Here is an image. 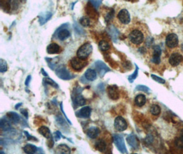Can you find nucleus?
Segmentation results:
<instances>
[{"mask_svg": "<svg viewBox=\"0 0 183 154\" xmlns=\"http://www.w3.org/2000/svg\"><path fill=\"white\" fill-rule=\"evenodd\" d=\"M137 90H141V91H143L145 92H147L149 91V88L147 87H146L145 86H142V85H139L137 86Z\"/></svg>", "mask_w": 183, "mask_h": 154, "instance_id": "c9c22d12", "label": "nucleus"}, {"mask_svg": "<svg viewBox=\"0 0 183 154\" xmlns=\"http://www.w3.org/2000/svg\"><path fill=\"white\" fill-rule=\"evenodd\" d=\"M99 47L102 51H108L109 49H110V45L108 44V43H107L106 41L105 40H102L100 41V43H99Z\"/></svg>", "mask_w": 183, "mask_h": 154, "instance_id": "cd10ccee", "label": "nucleus"}, {"mask_svg": "<svg viewBox=\"0 0 183 154\" xmlns=\"http://www.w3.org/2000/svg\"><path fill=\"white\" fill-rule=\"evenodd\" d=\"M114 126L115 128L119 131H124L127 129V125L126 121L125 119L121 116H117L116 119H115L114 122Z\"/></svg>", "mask_w": 183, "mask_h": 154, "instance_id": "423d86ee", "label": "nucleus"}, {"mask_svg": "<svg viewBox=\"0 0 183 154\" xmlns=\"http://www.w3.org/2000/svg\"><path fill=\"white\" fill-rule=\"evenodd\" d=\"M24 133L26 134V136H27V138H28V141H31V140H34V141H37L36 138H35L34 136H30L28 132H27V131H25Z\"/></svg>", "mask_w": 183, "mask_h": 154, "instance_id": "4c0bfd02", "label": "nucleus"}, {"mask_svg": "<svg viewBox=\"0 0 183 154\" xmlns=\"http://www.w3.org/2000/svg\"><path fill=\"white\" fill-rule=\"evenodd\" d=\"M126 141L131 147L135 148V149L137 147L138 142L137 141V139H136V137L134 135H130L129 136H127Z\"/></svg>", "mask_w": 183, "mask_h": 154, "instance_id": "a878e982", "label": "nucleus"}, {"mask_svg": "<svg viewBox=\"0 0 183 154\" xmlns=\"http://www.w3.org/2000/svg\"><path fill=\"white\" fill-rule=\"evenodd\" d=\"M128 38L132 43L135 45H139L143 42L144 36L141 31L134 30L128 35Z\"/></svg>", "mask_w": 183, "mask_h": 154, "instance_id": "f03ea898", "label": "nucleus"}, {"mask_svg": "<svg viewBox=\"0 0 183 154\" xmlns=\"http://www.w3.org/2000/svg\"><path fill=\"white\" fill-rule=\"evenodd\" d=\"M86 134L90 138H95L99 134V129L95 127H91L87 130Z\"/></svg>", "mask_w": 183, "mask_h": 154, "instance_id": "aec40b11", "label": "nucleus"}, {"mask_svg": "<svg viewBox=\"0 0 183 154\" xmlns=\"http://www.w3.org/2000/svg\"><path fill=\"white\" fill-rule=\"evenodd\" d=\"M137 75H138V67H137V69L135 70V73H134L132 75H131L130 76L129 78H128V80L130 82H132V81L134 79H135L136 77H137Z\"/></svg>", "mask_w": 183, "mask_h": 154, "instance_id": "f704fd0d", "label": "nucleus"}, {"mask_svg": "<svg viewBox=\"0 0 183 154\" xmlns=\"http://www.w3.org/2000/svg\"><path fill=\"white\" fill-rule=\"evenodd\" d=\"M108 97L111 99L117 100L119 97V92L118 88L116 86H110L108 87Z\"/></svg>", "mask_w": 183, "mask_h": 154, "instance_id": "9d476101", "label": "nucleus"}, {"mask_svg": "<svg viewBox=\"0 0 183 154\" xmlns=\"http://www.w3.org/2000/svg\"><path fill=\"white\" fill-rule=\"evenodd\" d=\"M152 79L155 80V81H156L157 82H158V83H161V84H164V82H165V81H164V79H162V78H160L159 77H158V76L156 75H152Z\"/></svg>", "mask_w": 183, "mask_h": 154, "instance_id": "72a5a7b5", "label": "nucleus"}, {"mask_svg": "<svg viewBox=\"0 0 183 154\" xmlns=\"http://www.w3.org/2000/svg\"><path fill=\"white\" fill-rule=\"evenodd\" d=\"M93 51L92 45L88 43H84L81 47L78 49L77 51V56L80 58L86 60L89 56Z\"/></svg>", "mask_w": 183, "mask_h": 154, "instance_id": "f257e3e1", "label": "nucleus"}, {"mask_svg": "<svg viewBox=\"0 0 183 154\" xmlns=\"http://www.w3.org/2000/svg\"><path fill=\"white\" fill-rule=\"evenodd\" d=\"M30 80H31V76L29 75V76H28V77H27V79L26 80V83H25V84H26V86H28L29 85Z\"/></svg>", "mask_w": 183, "mask_h": 154, "instance_id": "a19ab883", "label": "nucleus"}, {"mask_svg": "<svg viewBox=\"0 0 183 154\" xmlns=\"http://www.w3.org/2000/svg\"><path fill=\"white\" fill-rule=\"evenodd\" d=\"M61 111H62V112H63V114H64V116H65V118H66V119H67V122L69 123L70 125H71V123L70 122V121H69V119L67 118V115H66V114L65 113V112H64V110H63V103H61Z\"/></svg>", "mask_w": 183, "mask_h": 154, "instance_id": "58836bf2", "label": "nucleus"}, {"mask_svg": "<svg viewBox=\"0 0 183 154\" xmlns=\"http://www.w3.org/2000/svg\"><path fill=\"white\" fill-rule=\"evenodd\" d=\"M56 73L58 77L63 79L68 80L72 78L71 75L70 74L69 72L63 67H60L58 69H56Z\"/></svg>", "mask_w": 183, "mask_h": 154, "instance_id": "6e6552de", "label": "nucleus"}, {"mask_svg": "<svg viewBox=\"0 0 183 154\" xmlns=\"http://www.w3.org/2000/svg\"><path fill=\"white\" fill-rule=\"evenodd\" d=\"M150 112H151V113L153 115L157 116V115L159 114L160 112V108L158 106V105L154 104L152 105L151 108H150Z\"/></svg>", "mask_w": 183, "mask_h": 154, "instance_id": "c85d7f7f", "label": "nucleus"}, {"mask_svg": "<svg viewBox=\"0 0 183 154\" xmlns=\"http://www.w3.org/2000/svg\"><path fill=\"white\" fill-rule=\"evenodd\" d=\"M80 22L82 26H83L84 27L88 26L90 24V21L89 19H88V18L86 17V16H83V17H82L81 18H80Z\"/></svg>", "mask_w": 183, "mask_h": 154, "instance_id": "2f4dec72", "label": "nucleus"}, {"mask_svg": "<svg viewBox=\"0 0 183 154\" xmlns=\"http://www.w3.org/2000/svg\"><path fill=\"white\" fill-rule=\"evenodd\" d=\"M70 36V32L66 29H62L58 33V38L61 40H64Z\"/></svg>", "mask_w": 183, "mask_h": 154, "instance_id": "b1692460", "label": "nucleus"}, {"mask_svg": "<svg viewBox=\"0 0 183 154\" xmlns=\"http://www.w3.org/2000/svg\"><path fill=\"white\" fill-rule=\"evenodd\" d=\"M117 18H118L119 21L123 24L126 25L130 22V15L126 9L121 10L117 14Z\"/></svg>", "mask_w": 183, "mask_h": 154, "instance_id": "39448f33", "label": "nucleus"}, {"mask_svg": "<svg viewBox=\"0 0 183 154\" xmlns=\"http://www.w3.org/2000/svg\"><path fill=\"white\" fill-rule=\"evenodd\" d=\"M38 132L41 133V135L46 138H51V135L50 130L48 127L46 126H42L38 129Z\"/></svg>", "mask_w": 183, "mask_h": 154, "instance_id": "6ab92c4d", "label": "nucleus"}, {"mask_svg": "<svg viewBox=\"0 0 183 154\" xmlns=\"http://www.w3.org/2000/svg\"><path fill=\"white\" fill-rule=\"evenodd\" d=\"M56 153H71V149L70 148L66 145H60L57 147L56 150Z\"/></svg>", "mask_w": 183, "mask_h": 154, "instance_id": "a211bd4d", "label": "nucleus"}, {"mask_svg": "<svg viewBox=\"0 0 183 154\" xmlns=\"http://www.w3.org/2000/svg\"><path fill=\"white\" fill-rule=\"evenodd\" d=\"M6 71H7V63L3 59H1L0 60V71L4 73Z\"/></svg>", "mask_w": 183, "mask_h": 154, "instance_id": "7c9ffc66", "label": "nucleus"}, {"mask_svg": "<svg viewBox=\"0 0 183 154\" xmlns=\"http://www.w3.org/2000/svg\"><path fill=\"white\" fill-rule=\"evenodd\" d=\"M23 151L25 153H29V154L34 153L37 151V147H36V146L31 145V144H28V145H26L23 147Z\"/></svg>", "mask_w": 183, "mask_h": 154, "instance_id": "393cba45", "label": "nucleus"}, {"mask_svg": "<svg viewBox=\"0 0 183 154\" xmlns=\"http://www.w3.org/2000/svg\"><path fill=\"white\" fill-rule=\"evenodd\" d=\"M182 59L183 57L180 53H173V54H172V55H171L169 59V62L171 65L176 67V66H178L179 64L181 62Z\"/></svg>", "mask_w": 183, "mask_h": 154, "instance_id": "9b49d317", "label": "nucleus"}, {"mask_svg": "<svg viewBox=\"0 0 183 154\" xmlns=\"http://www.w3.org/2000/svg\"><path fill=\"white\" fill-rule=\"evenodd\" d=\"M7 116L8 118H9L12 123H14V124H16V123H19L20 121V116L18 114H16V112H10L7 113Z\"/></svg>", "mask_w": 183, "mask_h": 154, "instance_id": "4be33fe9", "label": "nucleus"}, {"mask_svg": "<svg viewBox=\"0 0 183 154\" xmlns=\"http://www.w3.org/2000/svg\"><path fill=\"white\" fill-rule=\"evenodd\" d=\"M51 16V14H50V13L47 14L45 16H41L40 17V23H41V25H43V24L45 23H46L47 21H48L49 19H50Z\"/></svg>", "mask_w": 183, "mask_h": 154, "instance_id": "473e14b6", "label": "nucleus"}, {"mask_svg": "<svg viewBox=\"0 0 183 154\" xmlns=\"http://www.w3.org/2000/svg\"><path fill=\"white\" fill-rule=\"evenodd\" d=\"M61 137H63L64 138H65V137L63 136H62V134H61V133L59 131H56V132L54 133V138H55V140H56V141L61 139Z\"/></svg>", "mask_w": 183, "mask_h": 154, "instance_id": "e433bc0d", "label": "nucleus"}, {"mask_svg": "<svg viewBox=\"0 0 183 154\" xmlns=\"http://www.w3.org/2000/svg\"><path fill=\"white\" fill-rule=\"evenodd\" d=\"M161 54V49L158 46H155L154 47V55L152 61L155 64H158L160 62V56Z\"/></svg>", "mask_w": 183, "mask_h": 154, "instance_id": "4468645a", "label": "nucleus"}, {"mask_svg": "<svg viewBox=\"0 0 183 154\" xmlns=\"http://www.w3.org/2000/svg\"><path fill=\"white\" fill-rule=\"evenodd\" d=\"M47 51L49 54H55L61 52V47L57 43H52L47 47Z\"/></svg>", "mask_w": 183, "mask_h": 154, "instance_id": "ddd939ff", "label": "nucleus"}, {"mask_svg": "<svg viewBox=\"0 0 183 154\" xmlns=\"http://www.w3.org/2000/svg\"><path fill=\"white\" fill-rule=\"evenodd\" d=\"M56 121L57 124L59 125L60 127H61L62 128H64V127H67V125L66 124V121L64 120V119L62 117L61 115H58L56 117Z\"/></svg>", "mask_w": 183, "mask_h": 154, "instance_id": "bb28decb", "label": "nucleus"}, {"mask_svg": "<svg viewBox=\"0 0 183 154\" xmlns=\"http://www.w3.org/2000/svg\"><path fill=\"white\" fill-rule=\"evenodd\" d=\"M84 77L88 81H93L97 78V73L93 69H88L84 73Z\"/></svg>", "mask_w": 183, "mask_h": 154, "instance_id": "f3484780", "label": "nucleus"}, {"mask_svg": "<svg viewBox=\"0 0 183 154\" xmlns=\"http://www.w3.org/2000/svg\"><path fill=\"white\" fill-rule=\"evenodd\" d=\"M146 103V97L143 94H139L135 98V104L137 106L141 107L145 105Z\"/></svg>", "mask_w": 183, "mask_h": 154, "instance_id": "5701e85b", "label": "nucleus"}, {"mask_svg": "<svg viewBox=\"0 0 183 154\" xmlns=\"http://www.w3.org/2000/svg\"><path fill=\"white\" fill-rule=\"evenodd\" d=\"M113 142H114L115 146L121 153H127V151L125 147L124 140H123L122 136L119 134L113 135Z\"/></svg>", "mask_w": 183, "mask_h": 154, "instance_id": "7ed1b4c3", "label": "nucleus"}, {"mask_svg": "<svg viewBox=\"0 0 183 154\" xmlns=\"http://www.w3.org/2000/svg\"><path fill=\"white\" fill-rule=\"evenodd\" d=\"M95 147L98 151L100 152H104L106 149V143L104 140L100 139L95 144Z\"/></svg>", "mask_w": 183, "mask_h": 154, "instance_id": "dca6fc26", "label": "nucleus"}, {"mask_svg": "<svg viewBox=\"0 0 183 154\" xmlns=\"http://www.w3.org/2000/svg\"><path fill=\"white\" fill-rule=\"evenodd\" d=\"M72 99H73L74 105H75V106H77V108L78 106H84V105L86 104L85 99H84L83 97V96H82L81 94H78V95L75 96V97Z\"/></svg>", "mask_w": 183, "mask_h": 154, "instance_id": "2eb2a0df", "label": "nucleus"}, {"mask_svg": "<svg viewBox=\"0 0 183 154\" xmlns=\"http://www.w3.org/2000/svg\"><path fill=\"white\" fill-rule=\"evenodd\" d=\"M0 127L2 130L6 131L11 129V125H10L9 121H8L7 119H1V121H0Z\"/></svg>", "mask_w": 183, "mask_h": 154, "instance_id": "412c9836", "label": "nucleus"}, {"mask_svg": "<svg viewBox=\"0 0 183 154\" xmlns=\"http://www.w3.org/2000/svg\"><path fill=\"white\" fill-rule=\"evenodd\" d=\"M95 67L101 77H104L105 73L110 71V69L103 62L100 60L97 61L95 62Z\"/></svg>", "mask_w": 183, "mask_h": 154, "instance_id": "1a4fd4ad", "label": "nucleus"}, {"mask_svg": "<svg viewBox=\"0 0 183 154\" xmlns=\"http://www.w3.org/2000/svg\"><path fill=\"white\" fill-rule=\"evenodd\" d=\"M21 105H22V104H21V103H20V104H18L17 105H16V106H15V108H16V109H18V108H19V106H21Z\"/></svg>", "mask_w": 183, "mask_h": 154, "instance_id": "79ce46f5", "label": "nucleus"}, {"mask_svg": "<svg viewBox=\"0 0 183 154\" xmlns=\"http://www.w3.org/2000/svg\"><path fill=\"white\" fill-rule=\"evenodd\" d=\"M41 71H42V73H43V75H45V76H47V74L46 73H45L44 70L42 69V70H41Z\"/></svg>", "mask_w": 183, "mask_h": 154, "instance_id": "37998d69", "label": "nucleus"}, {"mask_svg": "<svg viewBox=\"0 0 183 154\" xmlns=\"http://www.w3.org/2000/svg\"><path fill=\"white\" fill-rule=\"evenodd\" d=\"M43 82H44L45 84H49V85H51L52 86H53V87H56V88H58V84L56 83V82L53 81V79H50V78H48V77H45L43 79Z\"/></svg>", "mask_w": 183, "mask_h": 154, "instance_id": "c756f323", "label": "nucleus"}, {"mask_svg": "<svg viewBox=\"0 0 183 154\" xmlns=\"http://www.w3.org/2000/svg\"><path fill=\"white\" fill-rule=\"evenodd\" d=\"M90 113H91V109L90 107L86 106L82 108V109L78 111L77 113V116L80 118H84V119H87L90 116Z\"/></svg>", "mask_w": 183, "mask_h": 154, "instance_id": "f8f14e48", "label": "nucleus"}, {"mask_svg": "<svg viewBox=\"0 0 183 154\" xmlns=\"http://www.w3.org/2000/svg\"><path fill=\"white\" fill-rule=\"evenodd\" d=\"M21 113L23 114L24 116H26L27 119L28 118V111H27V110H26V109H21Z\"/></svg>", "mask_w": 183, "mask_h": 154, "instance_id": "ea45409f", "label": "nucleus"}, {"mask_svg": "<svg viewBox=\"0 0 183 154\" xmlns=\"http://www.w3.org/2000/svg\"><path fill=\"white\" fill-rule=\"evenodd\" d=\"M166 45L167 46L170 47V48H174L178 45V36L175 34H169L166 38Z\"/></svg>", "mask_w": 183, "mask_h": 154, "instance_id": "0eeeda50", "label": "nucleus"}, {"mask_svg": "<svg viewBox=\"0 0 183 154\" xmlns=\"http://www.w3.org/2000/svg\"><path fill=\"white\" fill-rule=\"evenodd\" d=\"M87 65V62H86L84 60L80 58V57H73L71 60V67L73 68L75 71H80L85 66Z\"/></svg>", "mask_w": 183, "mask_h": 154, "instance_id": "20e7f679", "label": "nucleus"}]
</instances>
